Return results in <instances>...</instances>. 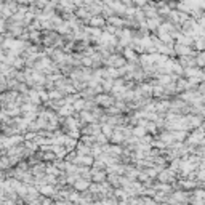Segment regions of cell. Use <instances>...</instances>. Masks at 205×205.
<instances>
[{
  "mask_svg": "<svg viewBox=\"0 0 205 205\" xmlns=\"http://www.w3.org/2000/svg\"><path fill=\"white\" fill-rule=\"evenodd\" d=\"M42 192H43V194H46V196H50V194H53V189H50V187H43V189H42Z\"/></svg>",
  "mask_w": 205,
  "mask_h": 205,
  "instance_id": "obj_1",
  "label": "cell"
},
{
  "mask_svg": "<svg viewBox=\"0 0 205 205\" xmlns=\"http://www.w3.org/2000/svg\"><path fill=\"white\" fill-rule=\"evenodd\" d=\"M146 205H155V202H152V200H146Z\"/></svg>",
  "mask_w": 205,
  "mask_h": 205,
  "instance_id": "obj_2",
  "label": "cell"
}]
</instances>
